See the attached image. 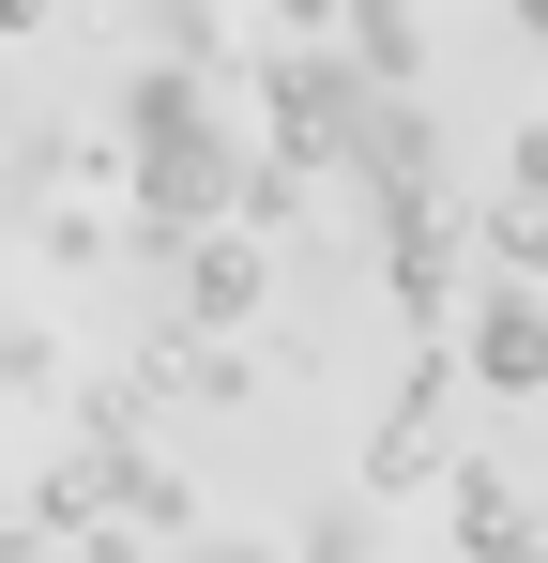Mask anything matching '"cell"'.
I'll list each match as a JSON object with an SVG mask.
<instances>
[{"label":"cell","mask_w":548,"mask_h":563,"mask_svg":"<svg viewBox=\"0 0 548 563\" xmlns=\"http://www.w3.org/2000/svg\"><path fill=\"white\" fill-rule=\"evenodd\" d=\"M472 244H487V260H503V275H548V198H487V213H472Z\"/></svg>","instance_id":"10"},{"label":"cell","mask_w":548,"mask_h":563,"mask_svg":"<svg viewBox=\"0 0 548 563\" xmlns=\"http://www.w3.org/2000/svg\"><path fill=\"white\" fill-rule=\"evenodd\" d=\"M503 15H518V31H534V46H548V0H503Z\"/></svg>","instance_id":"13"},{"label":"cell","mask_w":548,"mask_h":563,"mask_svg":"<svg viewBox=\"0 0 548 563\" xmlns=\"http://www.w3.org/2000/svg\"><path fill=\"white\" fill-rule=\"evenodd\" d=\"M0 380H46V320H15V305H0Z\"/></svg>","instance_id":"11"},{"label":"cell","mask_w":548,"mask_h":563,"mask_svg":"<svg viewBox=\"0 0 548 563\" xmlns=\"http://www.w3.org/2000/svg\"><path fill=\"white\" fill-rule=\"evenodd\" d=\"M457 411H472V366H457V335H412V366H396V411L365 427V487H381V503H396V487H442Z\"/></svg>","instance_id":"2"},{"label":"cell","mask_w":548,"mask_h":563,"mask_svg":"<svg viewBox=\"0 0 548 563\" xmlns=\"http://www.w3.org/2000/svg\"><path fill=\"white\" fill-rule=\"evenodd\" d=\"M351 184H365V229L442 198V122H427V77L412 92H365V137H351Z\"/></svg>","instance_id":"5"},{"label":"cell","mask_w":548,"mask_h":563,"mask_svg":"<svg viewBox=\"0 0 548 563\" xmlns=\"http://www.w3.org/2000/svg\"><path fill=\"white\" fill-rule=\"evenodd\" d=\"M472 275H487V244H472V213H457V198L381 213V289H396V320H412V335H442Z\"/></svg>","instance_id":"4"},{"label":"cell","mask_w":548,"mask_h":563,"mask_svg":"<svg viewBox=\"0 0 548 563\" xmlns=\"http://www.w3.org/2000/svg\"><path fill=\"white\" fill-rule=\"evenodd\" d=\"M518 533H534L518 487H503L487 457H442V549H518Z\"/></svg>","instance_id":"9"},{"label":"cell","mask_w":548,"mask_h":563,"mask_svg":"<svg viewBox=\"0 0 548 563\" xmlns=\"http://www.w3.org/2000/svg\"><path fill=\"white\" fill-rule=\"evenodd\" d=\"M274 289V229H244V213H213L198 244H183V320H213V335H244Z\"/></svg>","instance_id":"6"},{"label":"cell","mask_w":548,"mask_h":563,"mask_svg":"<svg viewBox=\"0 0 548 563\" xmlns=\"http://www.w3.org/2000/svg\"><path fill=\"white\" fill-rule=\"evenodd\" d=\"M229 107H213V62H153V77H122V137L153 153V137H213Z\"/></svg>","instance_id":"7"},{"label":"cell","mask_w":548,"mask_h":563,"mask_svg":"<svg viewBox=\"0 0 548 563\" xmlns=\"http://www.w3.org/2000/svg\"><path fill=\"white\" fill-rule=\"evenodd\" d=\"M503 184H518V198H548V122H518V137H503Z\"/></svg>","instance_id":"12"},{"label":"cell","mask_w":548,"mask_h":563,"mask_svg":"<svg viewBox=\"0 0 548 563\" xmlns=\"http://www.w3.org/2000/svg\"><path fill=\"white\" fill-rule=\"evenodd\" d=\"M336 46H351L381 92H412L427 77V0H336Z\"/></svg>","instance_id":"8"},{"label":"cell","mask_w":548,"mask_h":563,"mask_svg":"<svg viewBox=\"0 0 548 563\" xmlns=\"http://www.w3.org/2000/svg\"><path fill=\"white\" fill-rule=\"evenodd\" d=\"M365 77L336 31H289V46H260V153H289V168H351L365 137Z\"/></svg>","instance_id":"1"},{"label":"cell","mask_w":548,"mask_h":563,"mask_svg":"<svg viewBox=\"0 0 548 563\" xmlns=\"http://www.w3.org/2000/svg\"><path fill=\"white\" fill-rule=\"evenodd\" d=\"M457 366H472V396H548V275H503V260H487V275L457 289Z\"/></svg>","instance_id":"3"}]
</instances>
